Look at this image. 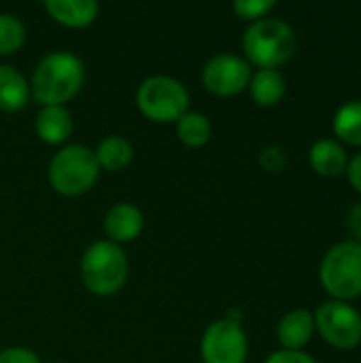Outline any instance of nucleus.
I'll return each instance as SVG.
<instances>
[{"instance_id":"412c9836","label":"nucleus","mask_w":361,"mask_h":363,"mask_svg":"<svg viewBox=\"0 0 361 363\" xmlns=\"http://www.w3.org/2000/svg\"><path fill=\"white\" fill-rule=\"evenodd\" d=\"M277 6L274 0H236L232 4L234 13L245 21H260L264 17H270V11Z\"/></svg>"},{"instance_id":"0eeeda50","label":"nucleus","mask_w":361,"mask_h":363,"mask_svg":"<svg viewBox=\"0 0 361 363\" xmlns=\"http://www.w3.org/2000/svg\"><path fill=\"white\" fill-rule=\"evenodd\" d=\"M313 317L315 330L330 347L349 351L361 342V313L349 302L328 300Z\"/></svg>"},{"instance_id":"6e6552de","label":"nucleus","mask_w":361,"mask_h":363,"mask_svg":"<svg viewBox=\"0 0 361 363\" xmlns=\"http://www.w3.org/2000/svg\"><path fill=\"white\" fill-rule=\"evenodd\" d=\"M251 64L234 53H217L202 66V85L206 91L219 98L238 96L249 87Z\"/></svg>"},{"instance_id":"ddd939ff","label":"nucleus","mask_w":361,"mask_h":363,"mask_svg":"<svg viewBox=\"0 0 361 363\" xmlns=\"http://www.w3.org/2000/svg\"><path fill=\"white\" fill-rule=\"evenodd\" d=\"M309 162H311V168L321 174V177H328V179H334V177H340L347 172V166H349V155L345 151V147L334 140V138H323V140H317L311 151H309Z\"/></svg>"},{"instance_id":"a878e982","label":"nucleus","mask_w":361,"mask_h":363,"mask_svg":"<svg viewBox=\"0 0 361 363\" xmlns=\"http://www.w3.org/2000/svg\"><path fill=\"white\" fill-rule=\"evenodd\" d=\"M347 228H349V232L355 236V242H360L361 245V202L360 204H355V206L349 211Z\"/></svg>"},{"instance_id":"423d86ee","label":"nucleus","mask_w":361,"mask_h":363,"mask_svg":"<svg viewBox=\"0 0 361 363\" xmlns=\"http://www.w3.org/2000/svg\"><path fill=\"white\" fill-rule=\"evenodd\" d=\"M136 106L155 123H177L179 117L189 111V94L181 81L155 74L138 85Z\"/></svg>"},{"instance_id":"9b49d317","label":"nucleus","mask_w":361,"mask_h":363,"mask_svg":"<svg viewBox=\"0 0 361 363\" xmlns=\"http://www.w3.org/2000/svg\"><path fill=\"white\" fill-rule=\"evenodd\" d=\"M47 15L66 28H87L96 21L100 6L96 0H47Z\"/></svg>"},{"instance_id":"4be33fe9","label":"nucleus","mask_w":361,"mask_h":363,"mask_svg":"<svg viewBox=\"0 0 361 363\" xmlns=\"http://www.w3.org/2000/svg\"><path fill=\"white\" fill-rule=\"evenodd\" d=\"M285 164H287V153H285V149H281L277 145H270L260 153V166L268 172H281L285 168Z\"/></svg>"},{"instance_id":"1a4fd4ad","label":"nucleus","mask_w":361,"mask_h":363,"mask_svg":"<svg viewBox=\"0 0 361 363\" xmlns=\"http://www.w3.org/2000/svg\"><path fill=\"white\" fill-rule=\"evenodd\" d=\"M249 342L243 325L226 319L213 321L200 340V357L204 363H245Z\"/></svg>"},{"instance_id":"a211bd4d","label":"nucleus","mask_w":361,"mask_h":363,"mask_svg":"<svg viewBox=\"0 0 361 363\" xmlns=\"http://www.w3.org/2000/svg\"><path fill=\"white\" fill-rule=\"evenodd\" d=\"M332 128L340 143L351 145V147H361V100L345 102L336 111Z\"/></svg>"},{"instance_id":"39448f33","label":"nucleus","mask_w":361,"mask_h":363,"mask_svg":"<svg viewBox=\"0 0 361 363\" xmlns=\"http://www.w3.org/2000/svg\"><path fill=\"white\" fill-rule=\"evenodd\" d=\"M319 281L330 300L351 302L361 296V245L345 240L334 245L321 259Z\"/></svg>"},{"instance_id":"4468645a","label":"nucleus","mask_w":361,"mask_h":363,"mask_svg":"<svg viewBox=\"0 0 361 363\" xmlns=\"http://www.w3.org/2000/svg\"><path fill=\"white\" fill-rule=\"evenodd\" d=\"M34 128L43 143L64 145L72 134V115L66 106H40Z\"/></svg>"},{"instance_id":"f3484780","label":"nucleus","mask_w":361,"mask_h":363,"mask_svg":"<svg viewBox=\"0 0 361 363\" xmlns=\"http://www.w3.org/2000/svg\"><path fill=\"white\" fill-rule=\"evenodd\" d=\"M94 155H96V162H98L100 170L119 172V170L130 166V162L134 157V149H132L128 138L113 134V136H106L104 140H100Z\"/></svg>"},{"instance_id":"2eb2a0df","label":"nucleus","mask_w":361,"mask_h":363,"mask_svg":"<svg viewBox=\"0 0 361 363\" xmlns=\"http://www.w3.org/2000/svg\"><path fill=\"white\" fill-rule=\"evenodd\" d=\"M30 83L13 66L0 64V111L17 113L30 102Z\"/></svg>"},{"instance_id":"f257e3e1","label":"nucleus","mask_w":361,"mask_h":363,"mask_svg":"<svg viewBox=\"0 0 361 363\" xmlns=\"http://www.w3.org/2000/svg\"><path fill=\"white\" fill-rule=\"evenodd\" d=\"M85 66L70 51H53L45 55L32 74L30 94L40 106H64L83 87Z\"/></svg>"},{"instance_id":"7ed1b4c3","label":"nucleus","mask_w":361,"mask_h":363,"mask_svg":"<svg viewBox=\"0 0 361 363\" xmlns=\"http://www.w3.org/2000/svg\"><path fill=\"white\" fill-rule=\"evenodd\" d=\"M128 257L123 249L111 240L89 245L81 257V281L94 296L109 298L123 289L128 281Z\"/></svg>"},{"instance_id":"dca6fc26","label":"nucleus","mask_w":361,"mask_h":363,"mask_svg":"<svg viewBox=\"0 0 361 363\" xmlns=\"http://www.w3.org/2000/svg\"><path fill=\"white\" fill-rule=\"evenodd\" d=\"M251 98L257 106H277L287 91L285 77L274 68H262L255 74H251L249 87Z\"/></svg>"},{"instance_id":"393cba45","label":"nucleus","mask_w":361,"mask_h":363,"mask_svg":"<svg viewBox=\"0 0 361 363\" xmlns=\"http://www.w3.org/2000/svg\"><path fill=\"white\" fill-rule=\"evenodd\" d=\"M345 174L349 177V181H351V185L355 187V191H360L361 194V153L353 155V157L349 160V166H347V172H345Z\"/></svg>"},{"instance_id":"6ab92c4d","label":"nucleus","mask_w":361,"mask_h":363,"mask_svg":"<svg viewBox=\"0 0 361 363\" xmlns=\"http://www.w3.org/2000/svg\"><path fill=\"white\" fill-rule=\"evenodd\" d=\"M211 134H213V128H211L209 117L198 111H187L177 121V136L185 147H191V149L204 147L211 140Z\"/></svg>"},{"instance_id":"f03ea898","label":"nucleus","mask_w":361,"mask_h":363,"mask_svg":"<svg viewBox=\"0 0 361 363\" xmlns=\"http://www.w3.org/2000/svg\"><path fill=\"white\" fill-rule=\"evenodd\" d=\"M247 62L262 68H279L289 62L298 49L294 28L279 17H264L249 23L243 36Z\"/></svg>"},{"instance_id":"b1692460","label":"nucleus","mask_w":361,"mask_h":363,"mask_svg":"<svg viewBox=\"0 0 361 363\" xmlns=\"http://www.w3.org/2000/svg\"><path fill=\"white\" fill-rule=\"evenodd\" d=\"M266 363H317L309 353L304 351H287V349H281V351H274Z\"/></svg>"},{"instance_id":"9d476101","label":"nucleus","mask_w":361,"mask_h":363,"mask_svg":"<svg viewBox=\"0 0 361 363\" xmlns=\"http://www.w3.org/2000/svg\"><path fill=\"white\" fill-rule=\"evenodd\" d=\"M143 225H145L143 213L134 204H128V202L111 206L109 213L104 215V232L109 240L119 247L136 240L143 232Z\"/></svg>"},{"instance_id":"20e7f679","label":"nucleus","mask_w":361,"mask_h":363,"mask_svg":"<svg viewBox=\"0 0 361 363\" xmlns=\"http://www.w3.org/2000/svg\"><path fill=\"white\" fill-rule=\"evenodd\" d=\"M100 168L91 149L66 145L49 162V185L66 198L87 194L98 181Z\"/></svg>"},{"instance_id":"aec40b11","label":"nucleus","mask_w":361,"mask_h":363,"mask_svg":"<svg viewBox=\"0 0 361 363\" xmlns=\"http://www.w3.org/2000/svg\"><path fill=\"white\" fill-rule=\"evenodd\" d=\"M26 43L23 23L9 13H0V55H11L19 51Z\"/></svg>"},{"instance_id":"f8f14e48","label":"nucleus","mask_w":361,"mask_h":363,"mask_svg":"<svg viewBox=\"0 0 361 363\" xmlns=\"http://www.w3.org/2000/svg\"><path fill=\"white\" fill-rule=\"evenodd\" d=\"M315 334V317L306 308L287 313L277 328V338L287 351H302Z\"/></svg>"},{"instance_id":"5701e85b","label":"nucleus","mask_w":361,"mask_h":363,"mask_svg":"<svg viewBox=\"0 0 361 363\" xmlns=\"http://www.w3.org/2000/svg\"><path fill=\"white\" fill-rule=\"evenodd\" d=\"M0 363H40L38 355L23 347H11L0 351Z\"/></svg>"}]
</instances>
